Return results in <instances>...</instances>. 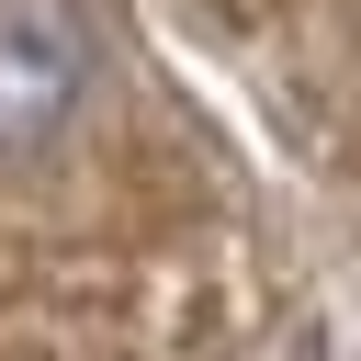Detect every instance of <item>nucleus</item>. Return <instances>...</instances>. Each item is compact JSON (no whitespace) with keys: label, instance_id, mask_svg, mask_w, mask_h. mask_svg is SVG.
Instances as JSON below:
<instances>
[{"label":"nucleus","instance_id":"f257e3e1","mask_svg":"<svg viewBox=\"0 0 361 361\" xmlns=\"http://www.w3.org/2000/svg\"><path fill=\"white\" fill-rule=\"evenodd\" d=\"M124 102V45L90 0H0V180L90 169Z\"/></svg>","mask_w":361,"mask_h":361}]
</instances>
